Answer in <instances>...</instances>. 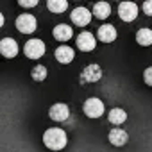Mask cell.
Instances as JSON below:
<instances>
[{
  "instance_id": "cell-23",
  "label": "cell",
  "mask_w": 152,
  "mask_h": 152,
  "mask_svg": "<svg viewBox=\"0 0 152 152\" xmlns=\"http://www.w3.org/2000/svg\"><path fill=\"white\" fill-rule=\"evenodd\" d=\"M2 25H4V15L0 13V29H2Z\"/></svg>"
},
{
  "instance_id": "cell-17",
  "label": "cell",
  "mask_w": 152,
  "mask_h": 152,
  "mask_svg": "<svg viewBox=\"0 0 152 152\" xmlns=\"http://www.w3.org/2000/svg\"><path fill=\"white\" fill-rule=\"evenodd\" d=\"M136 43L141 47H150L152 45V31L150 29H140L136 32Z\"/></svg>"
},
{
  "instance_id": "cell-15",
  "label": "cell",
  "mask_w": 152,
  "mask_h": 152,
  "mask_svg": "<svg viewBox=\"0 0 152 152\" xmlns=\"http://www.w3.org/2000/svg\"><path fill=\"white\" fill-rule=\"evenodd\" d=\"M107 120L111 125H122L125 120H127V113L122 109V107H113L107 115Z\"/></svg>"
},
{
  "instance_id": "cell-2",
  "label": "cell",
  "mask_w": 152,
  "mask_h": 152,
  "mask_svg": "<svg viewBox=\"0 0 152 152\" xmlns=\"http://www.w3.org/2000/svg\"><path fill=\"white\" fill-rule=\"evenodd\" d=\"M45 50H47V47H45V43L41 41V39H29L25 45H23V54H25V57H29V59H39V57H43V54H45Z\"/></svg>"
},
{
  "instance_id": "cell-12",
  "label": "cell",
  "mask_w": 152,
  "mask_h": 152,
  "mask_svg": "<svg viewBox=\"0 0 152 152\" xmlns=\"http://www.w3.org/2000/svg\"><path fill=\"white\" fill-rule=\"evenodd\" d=\"M56 59H57V63H61V64H70L72 61H73V57H75V50L72 48V47H68V45H61V47H57L56 48Z\"/></svg>"
},
{
  "instance_id": "cell-14",
  "label": "cell",
  "mask_w": 152,
  "mask_h": 152,
  "mask_svg": "<svg viewBox=\"0 0 152 152\" xmlns=\"http://www.w3.org/2000/svg\"><path fill=\"white\" fill-rule=\"evenodd\" d=\"M52 36H54L57 41L66 43L68 39H72V36H73V29H72L70 25H66V23H57V25L54 27V31H52Z\"/></svg>"
},
{
  "instance_id": "cell-19",
  "label": "cell",
  "mask_w": 152,
  "mask_h": 152,
  "mask_svg": "<svg viewBox=\"0 0 152 152\" xmlns=\"http://www.w3.org/2000/svg\"><path fill=\"white\" fill-rule=\"evenodd\" d=\"M47 75H48V70H47V66H43V64L34 66L32 72H31V77H32L34 83H43V81L47 79Z\"/></svg>"
},
{
  "instance_id": "cell-4",
  "label": "cell",
  "mask_w": 152,
  "mask_h": 152,
  "mask_svg": "<svg viewBox=\"0 0 152 152\" xmlns=\"http://www.w3.org/2000/svg\"><path fill=\"white\" fill-rule=\"evenodd\" d=\"M15 25H16V29H18L22 34H32V32L36 31V27H38V20H36L32 15L23 13V15H20V16L16 18Z\"/></svg>"
},
{
  "instance_id": "cell-16",
  "label": "cell",
  "mask_w": 152,
  "mask_h": 152,
  "mask_svg": "<svg viewBox=\"0 0 152 152\" xmlns=\"http://www.w3.org/2000/svg\"><path fill=\"white\" fill-rule=\"evenodd\" d=\"M111 15V6L107 4V2H97L95 6H93V16L95 18H99V20H106L107 16Z\"/></svg>"
},
{
  "instance_id": "cell-11",
  "label": "cell",
  "mask_w": 152,
  "mask_h": 152,
  "mask_svg": "<svg viewBox=\"0 0 152 152\" xmlns=\"http://www.w3.org/2000/svg\"><path fill=\"white\" fill-rule=\"evenodd\" d=\"M107 140H109V143L115 145V147H124V145L129 141V134H127L122 127H115V129L109 131Z\"/></svg>"
},
{
  "instance_id": "cell-3",
  "label": "cell",
  "mask_w": 152,
  "mask_h": 152,
  "mask_svg": "<svg viewBox=\"0 0 152 152\" xmlns=\"http://www.w3.org/2000/svg\"><path fill=\"white\" fill-rule=\"evenodd\" d=\"M83 111H84V115H86L88 118H100L106 109H104V102H102L100 99L91 97V99H88V100L84 102Z\"/></svg>"
},
{
  "instance_id": "cell-1",
  "label": "cell",
  "mask_w": 152,
  "mask_h": 152,
  "mask_svg": "<svg viewBox=\"0 0 152 152\" xmlns=\"http://www.w3.org/2000/svg\"><path fill=\"white\" fill-rule=\"evenodd\" d=\"M68 143V136L59 127H50L43 132V145L50 150H63Z\"/></svg>"
},
{
  "instance_id": "cell-5",
  "label": "cell",
  "mask_w": 152,
  "mask_h": 152,
  "mask_svg": "<svg viewBox=\"0 0 152 152\" xmlns=\"http://www.w3.org/2000/svg\"><path fill=\"white\" fill-rule=\"evenodd\" d=\"M102 79V68L99 64H88L83 72H81V83L83 84H91V83H99Z\"/></svg>"
},
{
  "instance_id": "cell-7",
  "label": "cell",
  "mask_w": 152,
  "mask_h": 152,
  "mask_svg": "<svg viewBox=\"0 0 152 152\" xmlns=\"http://www.w3.org/2000/svg\"><path fill=\"white\" fill-rule=\"evenodd\" d=\"M138 6L134 2H122L118 6V16L122 22H132L138 18Z\"/></svg>"
},
{
  "instance_id": "cell-8",
  "label": "cell",
  "mask_w": 152,
  "mask_h": 152,
  "mask_svg": "<svg viewBox=\"0 0 152 152\" xmlns=\"http://www.w3.org/2000/svg\"><path fill=\"white\" fill-rule=\"evenodd\" d=\"M91 16L93 13L86 7H75L70 15V20L75 23V25H79V27H86L90 22H91Z\"/></svg>"
},
{
  "instance_id": "cell-20",
  "label": "cell",
  "mask_w": 152,
  "mask_h": 152,
  "mask_svg": "<svg viewBox=\"0 0 152 152\" xmlns=\"http://www.w3.org/2000/svg\"><path fill=\"white\" fill-rule=\"evenodd\" d=\"M143 81L147 86H152V66H148L145 72H143Z\"/></svg>"
},
{
  "instance_id": "cell-22",
  "label": "cell",
  "mask_w": 152,
  "mask_h": 152,
  "mask_svg": "<svg viewBox=\"0 0 152 152\" xmlns=\"http://www.w3.org/2000/svg\"><path fill=\"white\" fill-rule=\"evenodd\" d=\"M141 9H143V13L147 16H152V0H145L143 6H141Z\"/></svg>"
},
{
  "instance_id": "cell-10",
  "label": "cell",
  "mask_w": 152,
  "mask_h": 152,
  "mask_svg": "<svg viewBox=\"0 0 152 152\" xmlns=\"http://www.w3.org/2000/svg\"><path fill=\"white\" fill-rule=\"evenodd\" d=\"M48 116H50L54 122H66L68 116H70V107H68L64 102H57V104L50 106Z\"/></svg>"
},
{
  "instance_id": "cell-18",
  "label": "cell",
  "mask_w": 152,
  "mask_h": 152,
  "mask_svg": "<svg viewBox=\"0 0 152 152\" xmlns=\"http://www.w3.org/2000/svg\"><path fill=\"white\" fill-rule=\"evenodd\" d=\"M47 7L52 13L61 15V13H64L68 9V0H47Z\"/></svg>"
},
{
  "instance_id": "cell-6",
  "label": "cell",
  "mask_w": 152,
  "mask_h": 152,
  "mask_svg": "<svg viewBox=\"0 0 152 152\" xmlns=\"http://www.w3.org/2000/svg\"><path fill=\"white\" fill-rule=\"evenodd\" d=\"M75 43H77V48H79L81 52H91V50H95V47H97V38H95L91 32L84 31V32H81V34L77 36Z\"/></svg>"
},
{
  "instance_id": "cell-9",
  "label": "cell",
  "mask_w": 152,
  "mask_h": 152,
  "mask_svg": "<svg viewBox=\"0 0 152 152\" xmlns=\"http://www.w3.org/2000/svg\"><path fill=\"white\" fill-rule=\"evenodd\" d=\"M18 50H20V47H18L16 39H13V38H2L0 39V54L4 57L13 59V57L18 56Z\"/></svg>"
},
{
  "instance_id": "cell-13",
  "label": "cell",
  "mask_w": 152,
  "mask_h": 152,
  "mask_svg": "<svg viewBox=\"0 0 152 152\" xmlns=\"http://www.w3.org/2000/svg\"><path fill=\"white\" fill-rule=\"evenodd\" d=\"M97 39H100L102 43H113L116 39V29L109 23L100 25L99 31H97Z\"/></svg>"
},
{
  "instance_id": "cell-21",
  "label": "cell",
  "mask_w": 152,
  "mask_h": 152,
  "mask_svg": "<svg viewBox=\"0 0 152 152\" xmlns=\"http://www.w3.org/2000/svg\"><path fill=\"white\" fill-rule=\"evenodd\" d=\"M38 2H39V0H18V4H20L22 7H27V9L36 7V6H38Z\"/></svg>"
}]
</instances>
